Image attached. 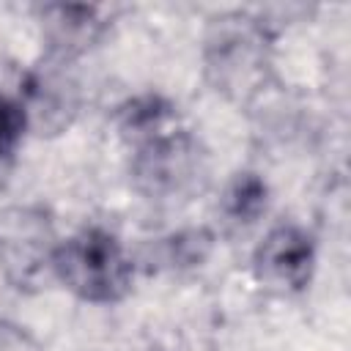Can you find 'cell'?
<instances>
[{
    "label": "cell",
    "instance_id": "1",
    "mask_svg": "<svg viewBox=\"0 0 351 351\" xmlns=\"http://www.w3.org/2000/svg\"><path fill=\"white\" fill-rule=\"evenodd\" d=\"M52 274L74 296L96 304L121 302L132 288V263L101 228H85L58 244Z\"/></svg>",
    "mask_w": 351,
    "mask_h": 351
},
{
    "label": "cell",
    "instance_id": "2",
    "mask_svg": "<svg viewBox=\"0 0 351 351\" xmlns=\"http://www.w3.org/2000/svg\"><path fill=\"white\" fill-rule=\"evenodd\" d=\"M266 66V36L255 19L241 14L214 19L206 38V71L217 90L244 99L261 88Z\"/></svg>",
    "mask_w": 351,
    "mask_h": 351
},
{
    "label": "cell",
    "instance_id": "3",
    "mask_svg": "<svg viewBox=\"0 0 351 351\" xmlns=\"http://www.w3.org/2000/svg\"><path fill=\"white\" fill-rule=\"evenodd\" d=\"M58 239L44 208L11 206L0 211V269L19 291L41 288L52 274Z\"/></svg>",
    "mask_w": 351,
    "mask_h": 351
},
{
    "label": "cell",
    "instance_id": "4",
    "mask_svg": "<svg viewBox=\"0 0 351 351\" xmlns=\"http://www.w3.org/2000/svg\"><path fill=\"white\" fill-rule=\"evenodd\" d=\"M132 178L151 200L186 197L200 189L206 178V159L200 145L184 132L151 134L134 154Z\"/></svg>",
    "mask_w": 351,
    "mask_h": 351
},
{
    "label": "cell",
    "instance_id": "5",
    "mask_svg": "<svg viewBox=\"0 0 351 351\" xmlns=\"http://www.w3.org/2000/svg\"><path fill=\"white\" fill-rule=\"evenodd\" d=\"M315 266L313 239L296 225H277L255 250V277L274 291H302Z\"/></svg>",
    "mask_w": 351,
    "mask_h": 351
},
{
    "label": "cell",
    "instance_id": "6",
    "mask_svg": "<svg viewBox=\"0 0 351 351\" xmlns=\"http://www.w3.org/2000/svg\"><path fill=\"white\" fill-rule=\"evenodd\" d=\"M101 30L93 8L85 5H52L44 8V38L58 58L85 52Z\"/></svg>",
    "mask_w": 351,
    "mask_h": 351
},
{
    "label": "cell",
    "instance_id": "7",
    "mask_svg": "<svg viewBox=\"0 0 351 351\" xmlns=\"http://www.w3.org/2000/svg\"><path fill=\"white\" fill-rule=\"evenodd\" d=\"M266 208V184L255 173H239L225 186L222 195V214L230 225L244 228L252 225Z\"/></svg>",
    "mask_w": 351,
    "mask_h": 351
},
{
    "label": "cell",
    "instance_id": "8",
    "mask_svg": "<svg viewBox=\"0 0 351 351\" xmlns=\"http://www.w3.org/2000/svg\"><path fill=\"white\" fill-rule=\"evenodd\" d=\"M30 96H33V107H25V110H33L38 115V123L41 126L60 129L69 121L66 118V110H71L74 104H71V96L66 90V80L58 71L38 74L30 82Z\"/></svg>",
    "mask_w": 351,
    "mask_h": 351
},
{
    "label": "cell",
    "instance_id": "9",
    "mask_svg": "<svg viewBox=\"0 0 351 351\" xmlns=\"http://www.w3.org/2000/svg\"><path fill=\"white\" fill-rule=\"evenodd\" d=\"M27 126V110L11 96H0V159H8Z\"/></svg>",
    "mask_w": 351,
    "mask_h": 351
},
{
    "label": "cell",
    "instance_id": "10",
    "mask_svg": "<svg viewBox=\"0 0 351 351\" xmlns=\"http://www.w3.org/2000/svg\"><path fill=\"white\" fill-rule=\"evenodd\" d=\"M0 351H41V348L22 326L0 321Z\"/></svg>",
    "mask_w": 351,
    "mask_h": 351
}]
</instances>
